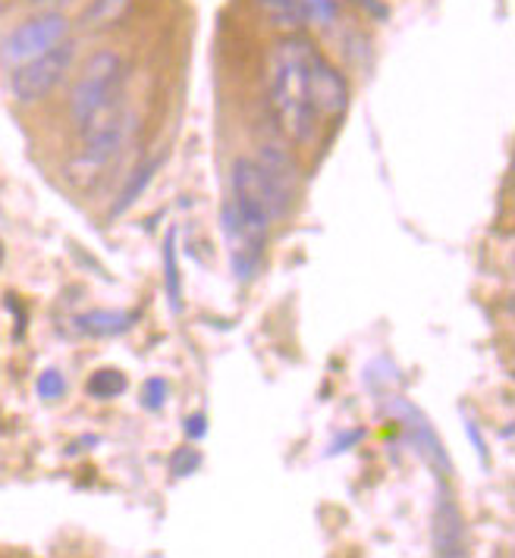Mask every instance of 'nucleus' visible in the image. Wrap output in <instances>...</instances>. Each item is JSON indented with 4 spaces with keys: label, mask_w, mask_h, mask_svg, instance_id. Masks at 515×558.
I'll list each match as a JSON object with an SVG mask.
<instances>
[{
    "label": "nucleus",
    "mask_w": 515,
    "mask_h": 558,
    "mask_svg": "<svg viewBox=\"0 0 515 558\" xmlns=\"http://www.w3.org/2000/svg\"><path fill=\"white\" fill-rule=\"evenodd\" d=\"M123 60L113 51L95 53L82 76L73 85V98H70V110H73V120L76 126H85L92 117H98L104 110H113L123 104Z\"/></svg>",
    "instance_id": "f03ea898"
},
{
    "label": "nucleus",
    "mask_w": 515,
    "mask_h": 558,
    "mask_svg": "<svg viewBox=\"0 0 515 558\" xmlns=\"http://www.w3.org/2000/svg\"><path fill=\"white\" fill-rule=\"evenodd\" d=\"M185 433H189L192 439H202V436L207 433L205 414H192V417H185Z\"/></svg>",
    "instance_id": "a211bd4d"
},
{
    "label": "nucleus",
    "mask_w": 515,
    "mask_h": 558,
    "mask_svg": "<svg viewBox=\"0 0 515 558\" xmlns=\"http://www.w3.org/2000/svg\"><path fill=\"white\" fill-rule=\"evenodd\" d=\"M318 53L314 41L289 32L277 38L267 57V101L277 117V123L292 142H309L321 123L309 92L311 57Z\"/></svg>",
    "instance_id": "f257e3e1"
},
{
    "label": "nucleus",
    "mask_w": 515,
    "mask_h": 558,
    "mask_svg": "<svg viewBox=\"0 0 515 558\" xmlns=\"http://www.w3.org/2000/svg\"><path fill=\"white\" fill-rule=\"evenodd\" d=\"M127 386H129L127 374H123V371H113V367L92 374V380L85 383L88 396H92V399H101V402H110V399L123 396V392H127Z\"/></svg>",
    "instance_id": "ddd939ff"
},
{
    "label": "nucleus",
    "mask_w": 515,
    "mask_h": 558,
    "mask_svg": "<svg viewBox=\"0 0 515 558\" xmlns=\"http://www.w3.org/2000/svg\"><path fill=\"white\" fill-rule=\"evenodd\" d=\"M465 430H468V436L475 439V446H478V456H481V461H488V449H484V439H481V433L475 430V424H465Z\"/></svg>",
    "instance_id": "6ab92c4d"
},
{
    "label": "nucleus",
    "mask_w": 515,
    "mask_h": 558,
    "mask_svg": "<svg viewBox=\"0 0 515 558\" xmlns=\"http://www.w3.org/2000/svg\"><path fill=\"white\" fill-rule=\"evenodd\" d=\"M70 38V20L63 13H41L35 20H28L20 28H13L3 45H0V57L10 70L23 66L28 60L41 57L45 51L57 48L60 41Z\"/></svg>",
    "instance_id": "20e7f679"
},
{
    "label": "nucleus",
    "mask_w": 515,
    "mask_h": 558,
    "mask_svg": "<svg viewBox=\"0 0 515 558\" xmlns=\"http://www.w3.org/2000/svg\"><path fill=\"white\" fill-rule=\"evenodd\" d=\"M336 7L339 0H302V10H306V20H314V23H331L336 16Z\"/></svg>",
    "instance_id": "dca6fc26"
},
{
    "label": "nucleus",
    "mask_w": 515,
    "mask_h": 558,
    "mask_svg": "<svg viewBox=\"0 0 515 558\" xmlns=\"http://www.w3.org/2000/svg\"><path fill=\"white\" fill-rule=\"evenodd\" d=\"M258 10L267 16V23L274 28H280L284 35L289 32H299L306 26V10H302V0H255Z\"/></svg>",
    "instance_id": "9d476101"
},
{
    "label": "nucleus",
    "mask_w": 515,
    "mask_h": 558,
    "mask_svg": "<svg viewBox=\"0 0 515 558\" xmlns=\"http://www.w3.org/2000/svg\"><path fill=\"white\" fill-rule=\"evenodd\" d=\"M35 392H38L45 402L63 399V396H67V380H63V374H60V371H45V374L35 380Z\"/></svg>",
    "instance_id": "4468645a"
},
{
    "label": "nucleus",
    "mask_w": 515,
    "mask_h": 558,
    "mask_svg": "<svg viewBox=\"0 0 515 558\" xmlns=\"http://www.w3.org/2000/svg\"><path fill=\"white\" fill-rule=\"evenodd\" d=\"M393 411H396V417L406 424V430H409L412 442L418 446V452L428 458L434 468H440L443 474H450V458H446L443 446H440L438 433L431 430V424L424 421V414H421V411H415L412 405H406V402H396Z\"/></svg>",
    "instance_id": "423d86ee"
},
{
    "label": "nucleus",
    "mask_w": 515,
    "mask_h": 558,
    "mask_svg": "<svg viewBox=\"0 0 515 558\" xmlns=\"http://www.w3.org/2000/svg\"><path fill=\"white\" fill-rule=\"evenodd\" d=\"M167 392H170L167 380H160V377L145 380V389H142V405L148 408V411H160L164 402H167Z\"/></svg>",
    "instance_id": "2eb2a0df"
},
{
    "label": "nucleus",
    "mask_w": 515,
    "mask_h": 558,
    "mask_svg": "<svg viewBox=\"0 0 515 558\" xmlns=\"http://www.w3.org/2000/svg\"><path fill=\"white\" fill-rule=\"evenodd\" d=\"M157 167H160V160H148V163H142V167H139V170L129 177V182L123 185V192H120V202L110 207V217H120V214H127L129 207L142 198V192H145V189L152 185V179H155Z\"/></svg>",
    "instance_id": "f8f14e48"
},
{
    "label": "nucleus",
    "mask_w": 515,
    "mask_h": 558,
    "mask_svg": "<svg viewBox=\"0 0 515 558\" xmlns=\"http://www.w3.org/2000/svg\"><path fill=\"white\" fill-rule=\"evenodd\" d=\"M309 92L311 104H314V110H318L321 120H334V117H339L346 110V104H349V85H346V78H343V73L321 51L311 57Z\"/></svg>",
    "instance_id": "39448f33"
},
{
    "label": "nucleus",
    "mask_w": 515,
    "mask_h": 558,
    "mask_svg": "<svg viewBox=\"0 0 515 558\" xmlns=\"http://www.w3.org/2000/svg\"><path fill=\"white\" fill-rule=\"evenodd\" d=\"M164 289L173 314H182V282H180V264H177V229L167 232L164 239Z\"/></svg>",
    "instance_id": "9b49d317"
},
{
    "label": "nucleus",
    "mask_w": 515,
    "mask_h": 558,
    "mask_svg": "<svg viewBox=\"0 0 515 558\" xmlns=\"http://www.w3.org/2000/svg\"><path fill=\"white\" fill-rule=\"evenodd\" d=\"M73 57H76V45L67 38L57 48H51V51H45L41 57L28 60L23 66H16L13 76H10L13 98L23 104H35L41 101V98H48L53 88L63 82V76L70 73Z\"/></svg>",
    "instance_id": "7ed1b4c3"
},
{
    "label": "nucleus",
    "mask_w": 515,
    "mask_h": 558,
    "mask_svg": "<svg viewBox=\"0 0 515 558\" xmlns=\"http://www.w3.org/2000/svg\"><path fill=\"white\" fill-rule=\"evenodd\" d=\"M199 464H202V456H199L195 449H177V452L170 456V471H173L177 477H189Z\"/></svg>",
    "instance_id": "f3484780"
},
{
    "label": "nucleus",
    "mask_w": 515,
    "mask_h": 558,
    "mask_svg": "<svg viewBox=\"0 0 515 558\" xmlns=\"http://www.w3.org/2000/svg\"><path fill=\"white\" fill-rule=\"evenodd\" d=\"M434 553L438 556H463L465 553L463 514L450 496H440L438 514H434Z\"/></svg>",
    "instance_id": "0eeeda50"
},
{
    "label": "nucleus",
    "mask_w": 515,
    "mask_h": 558,
    "mask_svg": "<svg viewBox=\"0 0 515 558\" xmlns=\"http://www.w3.org/2000/svg\"><path fill=\"white\" fill-rule=\"evenodd\" d=\"M28 3H35V7H45V3H57V0H28Z\"/></svg>",
    "instance_id": "aec40b11"
},
{
    "label": "nucleus",
    "mask_w": 515,
    "mask_h": 558,
    "mask_svg": "<svg viewBox=\"0 0 515 558\" xmlns=\"http://www.w3.org/2000/svg\"><path fill=\"white\" fill-rule=\"evenodd\" d=\"M139 320V314L135 311H85V314H79L76 320V330L82 336H95V339H110V336H123L127 330H132V324Z\"/></svg>",
    "instance_id": "6e6552de"
},
{
    "label": "nucleus",
    "mask_w": 515,
    "mask_h": 558,
    "mask_svg": "<svg viewBox=\"0 0 515 558\" xmlns=\"http://www.w3.org/2000/svg\"><path fill=\"white\" fill-rule=\"evenodd\" d=\"M135 0H92L82 16H79V26L85 32H107V28H117L127 23V16L132 13Z\"/></svg>",
    "instance_id": "1a4fd4ad"
}]
</instances>
